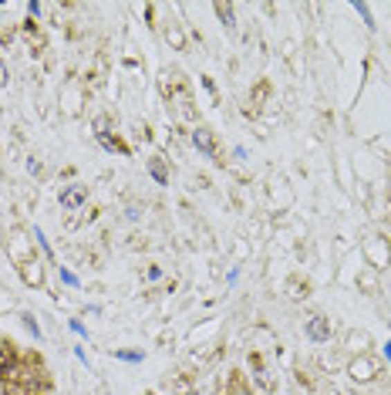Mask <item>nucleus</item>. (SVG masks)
Listing matches in <instances>:
<instances>
[{
  "mask_svg": "<svg viewBox=\"0 0 391 395\" xmlns=\"http://www.w3.org/2000/svg\"><path fill=\"white\" fill-rule=\"evenodd\" d=\"M84 196H88V186H71L68 193H61V207L64 210H78L84 203Z\"/></svg>",
  "mask_w": 391,
  "mask_h": 395,
  "instance_id": "nucleus-1",
  "label": "nucleus"
},
{
  "mask_svg": "<svg viewBox=\"0 0 391 395\" xmlns=\"http://www.w3.org/2000/svg\"><path fill=\"white\" fill-rule=\"evenodd\" d=\"M307 335H311L313 342H327V338H331V324H327L324 317H311V324H307Z\"/></svg>",
  "mask_w": 391,
  "mask_h": 395,
  "instance_id": "nucleus-2",
  "label": "nucleus"
},
{
  "mask_svg": "<svg viewBox=\"0 0 391 395\" xmlns=\"http://www.w3.org/2000/svg\"><path fill=\"white\" fill-rule=\"evenodd\" d=\"M192 142H196V149H199L203 156L216 159V146H212V139H209L206 129H196V132H192Z\"/></svg>",
  "mask_w": 391,
  "mask_h": 395,
  "instance_id": "nucleus-3",
  "label": "nucleus"
},
{
  "mask_svg": "<svg viewBox=\"0 0 391 395\" xmlns=\"http://www.w3.org/2000/svg\"><path fill=\"white\" fill-rule=\"evenodd\" d=\"M216 14H219V17H223V24L230 27V30H233V7H223V3H219V7H216Z\"/></svg>",
  "mask_w": 391,
  "mask_h": 395,
  "instance_id": "nucleus-4",
  "label": "nucleus"
},
{
  "mask_svg": "<svg viewBox=\"0 0 391 395\" xmlns=\"http://www.w3.org/2000/svg\"><path fill=\"white\" fill-rule=\"evenodd\" d=\"M122 362H142V351H118Z\"/></svg>",
  "mask_w": 391,
  "mask_h": 395,
  "instance_id": "nucleus-5",
  "label": "nucleus"
},
{
  "mask_svg": "<svg viewBox=\"0 0 391 395\" xmlns=\"http://www.w3.org/2000/svg\"><path fill=\"white\" fill-rule=\"evenodd\" d=\"M149 169H152V176H156L158 183H165V169H162V162H152Z\"/></svg>",
  "mask_w": 391,
  "mask_h": 395,
  "instance_id": "nucleus-6",
  "label": "nucleus"
},
{
  "mask_svg": "<svg viewBox=\"0 0 391 395\" xmlns=\"http://www.w3.org/2000/svg\"><path fill=\"white\" fill-rule=\"evenodd\" d=\"M354 10H358V14H361V17L367 21V27H374V21H371V10H367L365 3H354Z\"/></svg>",
  "mask_w": 391,
  "mask_h": 395,
  "instance_id": "nucleus-7",
  "label": "nucleus"
},
{
  "mask_svg": "<svg viewBox=\"0 0 391 395\" xmlns=\"http://www.w3.org/2000/svg\"><path fill=\"white\" fill-rule=\"evenodd\" d=\"M14 365V358H10V351H0V371H7Z\"/></svg>",
  "mask_w": 391,
  "mask_h": 395,
  "instance_id": "nucleus-8",
  "label": "nucleus"
},
{
  "mask_svg": "<svg viewBox=\"0 0 391 395\" xmlns=\"http://www.w3.org/2000/svg\"><path fill=\"white\" fill-rule=\"evenodd\" d=\"M61 281H64V284H71V288H78V277H75L71 270H61Z\"/></svg>",
  "mask_w": 391,
  "mask_h": 395,
  "instance_id": "nucleus-9",
  "label": "nucleus"
},
{
  "mask_svg": "<svg viewBox=\"0 0 391 395\" xmlns=\"http://www.w3.org/2000/svg\"><path fill=\"white\" fill-rule=\"evenodd\" d=\"M24 324H27V331H34V338H37V335H41V328H37V324H34V317H30V315L24 317Z\"/></svg>",
  "mask_w": 391,
  "mask_h": 395,
  "instance_id": "nucleus-10",
  "label": "nucleus"
},
{
  "mask_svg": "<svg viewBox=\"0 0 391 395\" xmlns=\"http://www.w3.org/2000/svg\"><path fill=\"white\" fill-rule=\"evenodd\" d=\"M7 81V71H3V61H0V85Z\"/></svg>",
  "mask_w": 391,
  "mask_h": 395,
  "instance_id": "nucleus-11",
  "label": "nucleus"
},
{
  "mask_svg": "<svg viewBox=\"0 0 391 395\" xmlns=\"http://www.w3.org/2000/svg\"><path fill=\"white\" fill-rule=\"evenodd\" d=\"M149 395H152V392H149Z\"/></svg>",
  "mask_w": 391,
  "mask_h": 395,
  "instance_id": "nucleus-12",
  "label": "nucleus"
}]
</instances>
